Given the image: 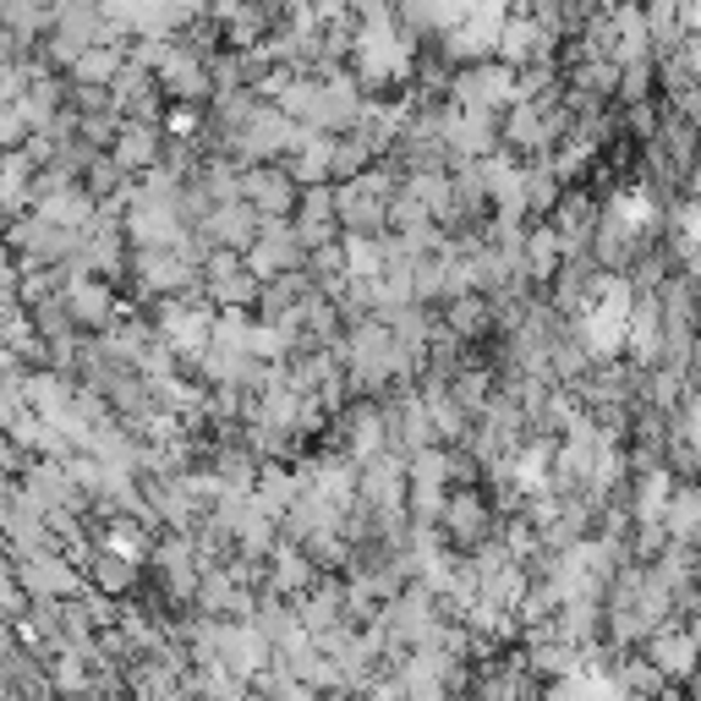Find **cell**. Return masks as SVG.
<instances>
[{"label": "cell", "instance_id": "4", "mask_svg": "<svg viewBox=\"0 0 701 701\" xmlns=\"http://www.w3.org/2000/svg\"><path fill=\"white\" fill-rule=\"evenodd\" d=\"M690 61H696V67H701V28H696V50H690Z\"/></svg>", "mask_w": 701, "mask_h": 701}, {"label": "cell", "instance_id": "3", "mask_svg": "<svg viewBox=\"0 0 701 701\" xmlns=\"http://www.w3.org/2000/svg\"><path fill=\"white\" fill-rule=\"evenodd\" d=\"M652 663L668 668V674H685L696 663V641L690 635H663V641H652Z\"/></svg>", "mask_w": 701, "mask_h": 701}, {"label": "cell", "instance_id": "1", "mask_svg": "<svg viewBox=\"0 0 701 701\" xmlns=\"http://www.w3.org/2000/svg\"><path fill=\"white\" fill-rule=\"evenodd\" d=\"M363 61H368V72L390 78V72H401V67H406V45H401L390 28H373V34L363 39Z\"/></svg>", "mask_w": 701, "mask_h": 701}, {"label": "cell", "instance_id": "2", "mask_svg": "<svg viewBox=\"0 0 701 701\" xmlns=\"http://www.w3.org/2000/svg\"><path fill=\"white\" fill-rule=\"evenodd\" d=\"M668 526L685 537V543H701V488H685L668 510Z\"/></svg>", "mask_w": 701, "mask_h": 701}]
</instances>
